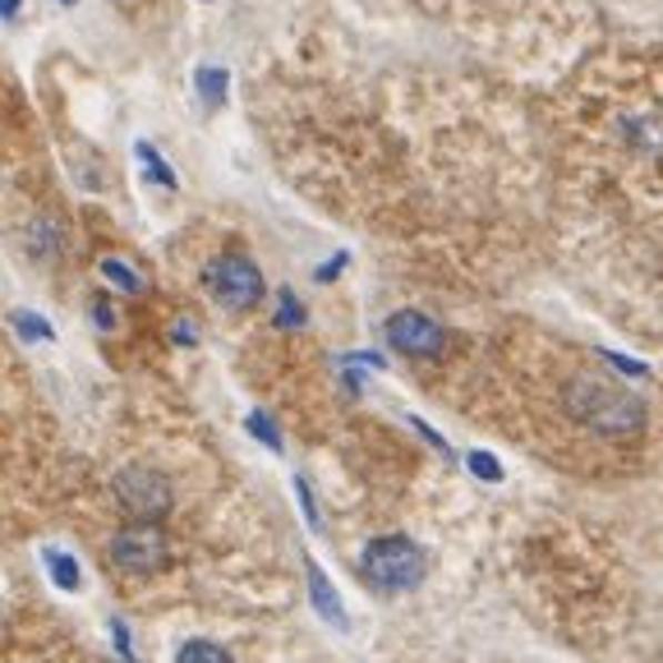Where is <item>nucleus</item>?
I'll return each mask as SVG.
<instances>
[{
  "mask_svg": "<svg viewBox=\"0 0 663 663\" xmlns=\"http://www.w3.org/2000/svg\"><path fill=\"white\" fill-rule=\"evenodd\" d=\"M111 562L120 566V572H130V576H148V572H157V566L167 562V534L157 530L152 521H134V525L115 530V540H111Z\"/></svg>",
  "mask_w": 663,
  "mask_h": 663,
  "instance_id": "obj_4",
  "label": "nucleus"
},
{
  "mask_svg": "<svg viewBox=\"0 0 663 663\" xmlns=\"http://www.w3.org/2000/svg\"><path fill=\"white\" fill-rule=\"evenodd\" d=\"M175 663H231V659H227V650L212 645V641H189Z\"/></svg>",
  "mask_w": 663,
  "mask_h": 663,
  "instance_id": "obj_11",
  "label": "nucleus"
},
{
  "mask_svg": "<svg viewBox=\"0 0 663 663\" xmlns=\"http://www.w3.org/2000/svg\"><path fill=\"white\" fill-rule=\"evenodd\" d=\"M102 272H107V281H115L120 291H130V295H134V291H143V281H139L130 268H124L120 259H107V263H102Z\"/></svg>",
  "mask_w": 663,
  "mask_h": 663,
  "instance_id": "obj_12",
  "label": "nucleus"
},
{
  "mask_svg": "<svg viewBox=\"0 0 663 663\" xmlns=\"http://www.w3.org/2000/svg\"><path fill=\"white\" fill-rule=\"evenodd\" d=\"M364 566V576L373 585H383V590H410V585H420L424 576V553L410 544V540H373L360 557Z\"/></svg>",
  "mask_w": 663,
  "mask_h": 663,
  "instance_id": "obj_3",
  "label": "nucleus"
},
{
  "mask_svg": "<svg viewBox=\"0 0 663 663\" xmlns=\"http://www.w3.org/2000/svg\"><path fill=\"white\" fill-rule=\"evenodd\" d=\"M92 313H98V323H102L107 332L115 328V313H111V304H107V300H98V304H92Z\"/></svg>",
  "mask_w": 663,
  "mask_h": 663,
  "instance_id": "obj_17",
  "label": "nucleus"
},
{
  "mask_svg": "<svg viewBox=\"0 0 663 663\" xmlns=\"http://www.w3.org/2000/svg\"><path fill=\"white\" fill-rule=\"evenodd\" d=\"M562 405L581 429H590L599 438H631L645 429V405L626 388L609 383L604 373H576L572 383L562 388Z\"/></svg>",
  "mask_w": 663,
  "mask_h": 663,
  "instance_id": "obj_1",
  "label": "nucleus"
},
{
  "mask_svg": "<svg viewBox=\"0 0 663 663\" xmlns=\"http://www.w3.org/2000/svg\"><path fill=\"white\" fill-rule=\"evenodd\" d=\"M277 300H281V313H277V323H281V328H300V323H304V304H300V300H295L291 291H281Z\"/></svg>",
  "mask_w": 663,
  "mask_h": 663,
  "instance_id": "obj_13",
  "label": "nucleus"
},
{
  "mask_svg": "<svg viewBox=\"0 0 663 663\" xmlns=\"http://www.w3.org/2000/svg\"><path fill=\"white\" fill-rule=\"evenodd\" d=\"M14 328L28 332V336H51V328L42 319H33V313H14Z\"/></svg>",
  "mask_w": 663,
  "mask_h": 663,
  "instance_id": "obj_14",
  "label": "nucleus"
},
{
  "mask_svg": "<svg viewBox=\"0 0 663 663\" xmlns=\"http://www.w3.org/2000/svg\"><path fill=\"white\" fill-rule=\"evenodd\" d=\"M388 341L396 355H410V360H438L448 351V332H442L429 313H415V309H401L388 319Z\"/></svg>",
  "mask_w": 663,
  "mask_h": 663,
  "instance_id": "obj_5",
  "label": "nucleus"
},
{
  "mask_svg": "<svg viewBox=\"0 0 663 663\" xmlns=\"http://www.w3.org/2000/svg\"><path fill=\"white\" fill-rule=\"evenodd\" d=\"M115 498L124 502V512L134 516H162L167 502H171V489L162 475H152V470H124V475L115 480Z\"/></svg>",
  "mask_w": 663,
  "mask_h": 663,
  "instance_id": "obj_6",
  "label": "nucleus"
},
{
  "mask_svg": "<svg viewBox=\"0 0 663 663\" xmlns=\"http://www.w3.org/2000/svg\"><path fill=\"white\" fill-rule=\"evenodd\" d=\"M470 465H475V475H489V480H498V475H502V470H498V461H493V456H484V452H475V456H470Z\"/></svg>",
  "mask_w": 663,
  "mask_h": 663,
  "instance_id": "obj_16",
  "label": "nucleus"
},
{
  "mask_svg": "<svg viewBox=\"0 0 663 663\" xmlns=\"http://www.w3.org/2000/svg\"><path fill=\"white\" fill-rule=\"evenodd\" d=\"M249 429H254L259 438H268V448H281V438H277L272 420H263V415H249Z\"/></svg>",
  "mask_w": 663,
  "mask_h": 663,
  "instance_id": "obj_15",
  "label": "nucleus"
},
{
  "mask_svg": "<svg viewBox=\"0 0 663 663\" xmlns=\"http://www.w3.org/2000/svg\"><path fill=\"white\" fill-rule=\"evenodd\" d=\"M309 590H313V604H319V613L328 617V622H345V613H341V599L332 594V585H328V576L319 572V566L309 562Z\"/></svg>",
  "mask_w": 663,
  "mask_h": 663,
  "instance_id": "obj_8",
  "label": "nucleus"
},
{
  "mask_svg": "<svg viewBox=\"0 0 663 663\" xmlns=\"http://www.w3.org/2000/svg\"><path fill=\"white\" fill-rule=\"evenodd\" d=\"M0 14L14 19V14H19V0H0Z\"/></svg>",
  "mask_w": 663,
  "mask_h": 663,
  "instance_id": "obj_18",
  "label": "nucleus"
},
{
  "mask_svg": "<svg viewBox=\"0 0 663 663\" xmlns=\"http://www.w3.org/2000/svg\"><path fill=\"white\" fill-rule=\"evenodd\" d=\"M42 557H47V566H51V576H56L60 590H79V562H74V557L56 553V549H47Z\"/></svg>",
  "mask_w": 663,
  "mask_h": 663,
  "instance_id": "obj_9",
  "label": "nucleus"
},
{
  "mask_svg": "<svg viewBox=\"0 0 663 663\" xmlns=\"http://www.w3.org/2000/svg\"><path fill=\"white\" fill-rule=\"evenodd\" d=\"M194 88H199V98H203V107H208V111H217V107H227V92H231V74L221 70V66H199V70H194Z\"/></svg>",
  "mask_w": 663,
  "mask_h": 663,
  "instance_id": "obj_7",
  "label": "nucleus"
},
{
  "mask_svg": "<svg viewBox=\"0 0 663 663\" xmlns=\"http://www.w3.org/2000/svg\"><path fill=\"white\" fill-rule=\"evenodd\" d=\"M203 287L208 295L221 304V309H231V313H244V309H254L263 300V272L249 263L244 254H217L208 268H203Z\"/></svg>",
  "mask_w": 663,
  "mask_h": 663,
  "instance_id": "obj_2",
  "label": "nucleus"
},
{
  "mask_svg": "<svg viewBox=\"0 0 663 663\" xmlns=\"http://www.w3.org/2000/svg\"><path fill=\"white\" fill-rule=\"evenodd\" d=\"M60 6H74V0H60Z\"/></svg>",
  "mask_w": 663,
  "mask_h": 663,
  "instance_id": "obj_19",
  "label": "nucleus"
},
{
  "mask_svg": "<svg viewBox=\"0 0 663 663\" xmlns=\"http://www.w3.org/2000/svg\"><path fill=\"white\" fill-rule=\"evenodd\" d=\"M134 152H139V162L148 167V175H157V184H167V189H175V171L162 162V152H157L152 143H134Z\"/></svg>",
  "mask_w": 663,
  "mask_h": 663,
  "instance_id": "obj_10",
  "label": "nucleus"
}]
</instances>
